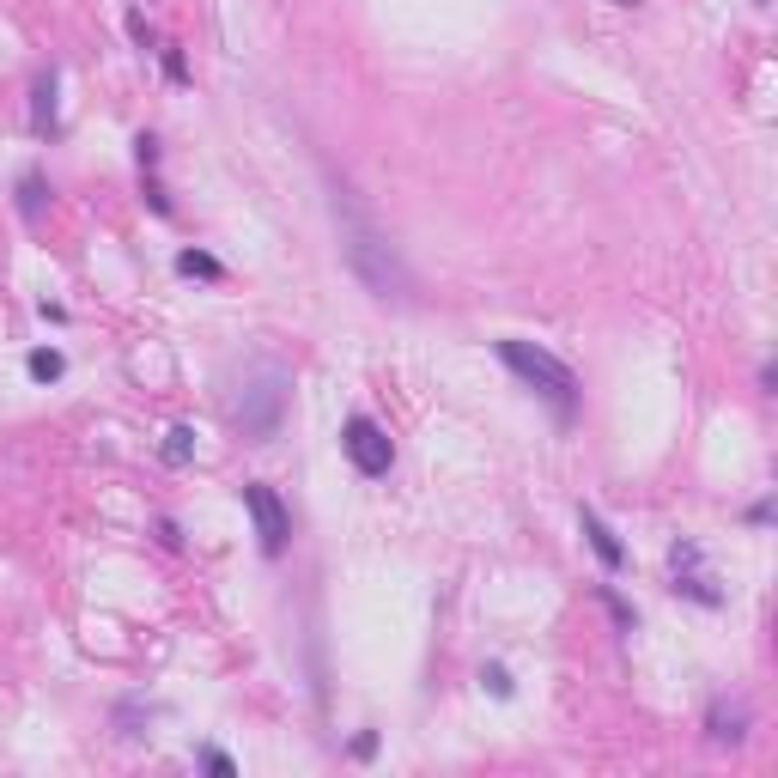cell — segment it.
Masks as SVG:
<instances>
[{"label": "cell", "instance_id": "1", "mask_svg": "<svg viewBox=\"0 0 778 778\" xmlns=\"http://www.w3.org/2000/svg\"><path fill=\"white\" fill-rule=\"evenodd\" d=\"M329 213H335V231H341V256L347 268L359 274V286L383 304H414V274L402 262V250L389 244V231L371 219V207L347 189V183H329Z\"/></svg>", "mask_w": 778, "mask_h": 778}, {"label": "cell", "instance_id": "2", "mask_svg": "<svg viewBox=\"0 0 778 778\" xmlns=\"http://www.w3.org/2000/svg\"><path fill=\"white\" fill-rule=\"evenodd\" d=\"M286 402H292V371L280 359H244L238 371V389H231V420L244 426V438H274L280 420H286Z\"/></svg>", "mask_w": 778, "mask_h": 778}, {"label": "cell", "instance_id": "3", "mask_svg": "<svg viewBox=\"0 0 778 778\" xmlns=\"http://www.w3.org/2000/svg\"><path fill=\"white\" fill-rule=\"evenodd\" d=\"M499 359H505V371H511L517 383H529V389H535V396L548 402L560 420L578 414V371H572L566 359H554L548 347H535V341H517V335L499 341Z\"/></svg>", "mask_w": 778, "mask_h": 778}, {"label": "cell", "instance_id": "4", "mask_svg": "<svg viewBox=\"0 0 778 778\" xmlns=\"http://www.w3.org/2000/svg\"><path fill=\"white\" fill-rule=\"evenodd\" d=\"M669 590L687 596V602H699V608H724V590L712 584L706 554H699V541H687V535L669 541Z\"/></svg>", "mask_w": 778, "mask_h": 778}, {"label": "cell", "instance_id": "5", "mask_svg": "<svg viewBox=\"0 0 778 778\" xmlns=\"http://www.w3.org/2000/svg\"><path fill=\"white\" fill-rule=\"evenodd\" d=\"M341 450H347V462H353L365 481H377V475L396 469V444H389V432H383L371 414H353V420L341 426Z\"/></svg>", "mask_w": 778, "mask_h": 778}, {"label": "cell", "instance_id": "6", "mask_svg": "<svg viewBox=\"0 0 778 778\" xmlns=\"http://www.w3.org/2000/svg\"><path fill=\"white\" fill-rule=\"evenodd\" d=\"M244 511H250V523H256L262 554H268V560H280V554H286V541H292V517H286L280 493H274L268 481H250V487H244Z\"/></svg>", "mask_w": 778, "mask_h": 778}, {"label": "cell", "instance_id": "7", "mask_svg": "<svg viewBox=\"0 0 778 778\" xmlns=\"http://www.w3.org/2000/svg\"><path fill=\"white\" fill-rule=\"evenodd\" d=\"M748 724H754V712L742 706V699H712V712H706V736H712L718 748H724V742H742Z\"/></svg>", "mask_w": 778, "mask_h": 778}, {"label": "cell", "instance_id": "8", "mask_svg": "<svg viewBox=\"0 0 778 778\" xmlns=\"http://www.w3.org/2000/svg\"><path fill=\"white\" fill-rule=\"evenodd\" d=\"M578 529L590 535V548H596V560H602L608 572H620V566H627V548H620V535H614V529H608V523H602V517L590 511V505L578 511Z\"/></svg>", "mask_w": 778, "mask_h": 778}, {"label": "cell", "instance_id": "9", "mask_svg": "<svg viewBox=\"0 0 778 778\" xmlns=\"http://www.w3.org/2000/svg\"><path fill=\"white\" fill-rule=\"evenodd\" d=\"M55 92H61V73L49 67L43 80L31 86V128H37V134H55V128H61V116H55Z\"/></svg>", "mask_w": 778, "mask_h": 778}, {"label": "cell", "instance_id": "10", "mask_svg": "<svg viewBox=\"0 0 778 778\" xmlns=\"http://www.w3.org/2000/svg\"><path fill=\"white\" fill-rule=\"evenodd\" d=\"M177 274H183V280H225L219 256H207V250H183V256H177Z\"/></svg>", "mask_w": 778, "mask_h": 778}, {"label": "cell", "instance_id": "11", "mask_svg": "<svg viewBox=\"0 0 778 778\" xmlns=\"http://www.w3.org/2000/svg\"><path fill=\"white\" fill-rule=\"evenodd\" d=\"M25 371H31V377H37V383H55V377H61V371H67V359H61V353H55V347H37V353H31V359H25Z\"/></svg>", "mask_w": 778, "mask_h": 778}, {"label": "cell", "instance_id": "12", "mask_svg": "<svg viewBox=\"0 0 778 778\" xmlns=\"http://www.w3.org/2000/svg\"><path fill=\"white\" fill-rule=\"evenodd\" d=\"M189 456H195V432H189V426H171V432H165V462H171V469H183Z\"/></svg>", "mask_w": 778, "mask_h": 778}, {"label": "cell", "instance_id": "13", "mask_svg": "<svg viewBox=\"0 0 778 778\" xmlns=\"http://www.w3.org/2000/svg\"><path fill=\"white\" fill-rule=\"evenodd\" d=\"M19 213H25V219H37V213H43V177H37V171H31V177H19Z\"/></svg>", "mask_w": 778, "mask_h": 778}, {"label": "cell", "instance_id": "14", "mask_svg": "<svg viewBox=\"0 0 778 778\" xmlns=\"http://www.w3.org/2000/svg\"><path fill=\"white\" fill-rule=\"evenodd\" d=\"M596 596H602V602H608V614H614V627H620V633H633V627H639V614H633V608H627V602H620V596H614V590H608V584H602V590H596Z\"/></svg>", "mask_w": 778, "mask_h": 778}, {"label": "cell", "instance_id": "15", "mask_svg": "<svg viewBox=\"0 0 778 778\" xmlns=\"http://www.w3.org/2000/svg\"><path fill=\"white\" fill-rule=\"evenodd\" d=\"M481 687H487L493 699H511V675H505V663H481Z\"/></svg>", "mask_w": 778, "mask_h": 778}, {"label": "cell", "instance_id": "16", "mask_svg": "<svg viewBox=\"0 0 778 778\" xmlns=\"http://www.w3.org/2000/svg\"><path fill=\"white\" fill-rule=\"evenodd\" d=\"M159 61H165V80H189V61H183V49H159Z\"/></svg>", "mask_w": 778, "mask_h": 778}, {"label": "cell", "instance_id": "17", "mask_svg": "<svg viewBox=\"0 0 778 778\" xmlns=\"http://www.w3.org/2000/svg\"><path fill=\"white\" fill-rule=\"evenodd\" d=\"M201 766L213 772V778H231L238 766H231V754H219V748H201Z\"/></svg>", "mask_w": 778, "mask_h": 778}, {"label": "cell", "instance_id": "18", "mask_svg": "<svg viewBox=\"0 0 778 778\" xmlns=\"http://www.w3.org/2000/svg\"><path fill=\"white\" fill-rule=\"evenodd\" d=\"M128 31H134V43H140V49H152V25H146L140 13H128Z\"/></svg>", "mask_w": 778, "mask_h": 778}, {"label": "cell", "instance_id": "19", "mask_svg": "<svg viewBox=\"0 0 778 778\" xmlns=\"http://www.w3.org/2000/svg\"><path fill=\"white\" fill-rule=\"evenodd\" d=\"M377 754V730H365V736H353V760H371Z\"/></svg>", "mask_w": 778, "mask_h": 778}, {"label": "cell", "instance_id": "20", "mask_svg": "<svg viewBox=\"0 0 778 778\" xmlns=\"http://www.w3.org/2000/svg\"><path fill=\"white\" fill-rule=\"evenodd\" d=\"M159 541H165V548H183V529L171 517H159Z\"/></svg>", "mask_w": 778, "mask_h": 778}, {"label": "cell", "instance_id": "21", "mask_svg": "<svg viewBox=\"0 0 778 778\" xmlns=\"http://www.w3.org/2000/svg\"><path fill=\"white\" fill-rule=\"evenodd\" d=\"M614 7H639V0H614Z\"/></svg>", "mask_w": 778, "mask_h": 778}]
</instances>
